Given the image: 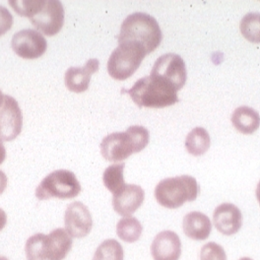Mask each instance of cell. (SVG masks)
Returning a JSON list of instances; mask_svg holds the SVG:
<instances>
[{
	"instance_id": "6da1fadb",
	"label": "cell",
	"mask_w": 260,
	"mask_h": 260,
	"mask_svg": "<svg viewBox=\"0 0 260 260\" xmlns=\"http://www.w3.org/2000/svg\"><path fill=\"white\" fill-rule=\"evenodd\" d=\"M150 133L141 125H133L125 132H114L101 142L102 156L109 162H121L134 153L141 152L148 145Z\"/></svg>"
},
{
	"instance_id": "7a4b0ae2",
	"label": "cell",
	"mask_w": 260,
	"mask_h": 260,
	"mask_svg": "<svg viewBox=\"0 0 260 260\" xmlns=\"http://www.w3.org/2000/svg\"><path fill=\"white\" fill-rule=\"evenodd\" d=\"M128 93L139 108L162 109L179 102L178 91L162 78L154 75L145 76L132 86Z\"/></svg>"
},
{
	"instance_id": "3957f363",
	"label": "cell",
	"mask_w": 260,
	"mask_h": 260,
	"mask_svg": "<svg viewBox=\"0 0 260 260\" xmlns=\"http://www.w3.org/2000/svg\"><path fill=\"white\" fill-rule=\"evenodd\" d=\"M162 39V31L157 20L147 13L136 12L130 14L122 22L118 44L123 42L138 43L148 54L161 45Z\"/></svg>"
},
{
	"instance_id": "277c9868",
	"label": "cell",
	"mask_w": 260,
	"mask_h": 260,
	"mask_svg": "<svg viewBox=\"0 0 260 260\" xmlns=\"http://www.w3.org/2000/svg\"><path fill=\"white\" fill-rule=\"evenodd\" d=\"M72 238L64 229H55L49 235L36 234L25 244L27 260H63L72 248Z\"/></svg>"
},
{
	"instance_id": "5b68a950",
	"label": "cell",
	"mask_w": 260,
	"mask_h": 260,
	"mask_svg": "<svg viewBox=\"0 0 260 260\" xmlns=\"http://www.w3.org/2000/svg\"><path fill=\"white\" fill-rule=\"evenodd\" d=\"M198 194L197 180L186 175L162 179L155 188L157 202L169 209H177L186 201H194Z\"/></svg>"
},
{
	"instance_id": "8992f818",
	"label": "cell",
	"mask_w": 260,
	"mask_h": 260,
	"mask_svg": "<svg viewBox=\"0 0 260 260\" xmlns=\"http://www.w3.org/2000/svg\"><path fill=\"white\" fill-rule=\"evenodd\" d=\"M146 54L145 49L138 43H120L108 61L110 76L119 81L128 79L139 68Z\"/></svg>"
},
{
	"instance_id": "52a82bcc",
	"label": "cell",
	"mask_w": 260,
	"mask_h": 260,
	"mask_svg": "<svg viewBox=\"0 0 260 260\" xmlns=\"http://www.w3.org/2000/svg\"><path fill=\"white\" fill-rule=\"evenodd\" d=\"M80 192L81 185L75 174L68 170H57L41 181L36 189V196L39 200L72 199Z\"/></svg>"
},
{
	"instance_id": "ba28073f",
	"label": "cell",
	"mask_w": 260,
	"mask_h": 260,
	"mask_svg": "<svg viewBox=\"0 0 260 260\" xmlns=\"http://www.w3.org/2000/svg\"><path fill=\"white\" fill-rule=\"evenodd\" d=\"M170 83L177 91L184 86L187 73L182 57L176 53H167L160 56L151 70V74Z\"/></svg>"
},
{
	"instance_id": "9c48e42d",
	"label": "cell",
	"mask_w": 260,
	"mask_h": 260,
	"mask_svg": "<svg viewBox=\"0 0 260 260\" xmlns=\"http://www.w3.org/2000/svg\"><path fill=\"white\" fill-rule=\"evenodd\" d=\"M38 31L52 37L62 29L64 24V8L58 0H46L43 8L31 19Z\"/></svg>"
},
{
	"instance_id": "30bf717a",
	"label": "cell",
	"mask_w": 260,
	"mask_h": 260,
	"mask_svg": "<svg viewBox=\"0 0 260 260\" xmlns=\"http://www.w3.org/2000/svg\"><path fill=\"white\" fill-rule=\"evenodd\" d=\"M11 46L17 55L25 59L39 58L48 49L45 37L32 29H25L16 32L12 38Z\"/></svg>"
},
{
	"instance_id": "8fae6325",
	"label": "cell",
	"mask_w": 260,
	"mask_h": 260,
	"mask_svg": "<svg viewBox=\"0 0 260 260\" xmlns=\"http://www.w3.org/2000/svg\"><path fill=\"white\" fill-rule=\"evenodd\" d=\"M22 126L23 115L16 100L5 95L3 106L0 110V140H14L21 133Z\"/></svg>"
},
{
	"instance_id": "7c38bea8",
	"label": "cell",
	"mask_w": 260,
	"mask_h": 260,
	"mask_svg": "<svg viewBox=\"0 0 260 260\" xmlns=\"http://www.w3.org/2000/svg\"><path fill=\"white\" fill-rule=\"evenodd\" d=\"M65 231L71 238L87 237L93 228V219L89 209L80 201L69 204L64 215Z\"/></svg>"
},
{
	"instance_id": "4fadbf2b",
	"label": "cell",
	"mask_w": 260,
	"mask_h": 260,
	"mask_svg": "<svg viewBox=\"0 0 260 260\" xmlns=\"http://www.w3.org/2000/svg\"><path fill=\"white\" fill-rule=\"evenodd\" d=\"M154 260H179L181 255V242L179 235L173 231L159 233L151 244Z\"/></svg>"
},
{
	"instance_id": "5bb4252c",
	"label": "cell",
	"mask_w": 260,
	"mask_h": 260,
	"mask_svg": "<svg viewBox=\"0 0 260 260\" xmlns=\"http://www.w3.org/2000/svg\"><path fill=\"white\" fill-rule=\"evenodd\" d=\"M215 228L225 236L237 234L243 226V214L232 203H223L213 213Z\"/></svg>"
},
{
	"instance_id": "9a60e30c",
	"label": "cell",
	"mask_w": 260,
	"mask_h": 260,
	"mask_svg": "<svg viewBox=\"0 0 260 260\" xmlns=\"http://www.w3.org/2000/svg\"><path fill=\"white\" fill-rule=\"evenodd\" d=\"M145 199L143 188L136 184H125L121 191L114 195L113 206L114 211L122 217H130L140 208Z\"/></svg>"
},
{
	"instance_id": "2e32d148",
	"label": "cell",
	"mask_w": 260,
	"mask_h": 260,
	"mask_svg": "<svg viewBox=\"0 0 260 260\" xmlns=\"http://www.w3.org/2000/svg\"><path fill=\"white\" fill-rule=\"evenodd\" d=\"M97 58L89 59L82 67H70L65 72V85L74 93H83L88 90L91 76L99 70Z\"/></svg>"
},
{
	"instance_id": "e0dca14e",
	"label": "cell",
	"mask_w": 260,
	"mask_h": 260,
	"mask_svg": "<svg viewBox=\"0 0 260 260\" xmlns=\"http://www.w3.org/2000/svg\"><path fill=\"white\" fill-rule=\"evenodd\" d=\"M183 233L194 241H205L211 234L212 223L208 216L201 212H189L182 221Z\"/></svg>"
},
{
	"instance_id": "ac0fdd59",
	"label": "cell",
	"mask_w": 260,
	"mask_h": 260,
	"mask_svg": "<svg viewBox=\"0 0 260 260\" xmlns=\"http://www.w3.org/2000/svg\"><path fill=\"white\" fill-rule=\"evenodd\" d=\"M231 120L235 128L244 134H251L260 126L259 114L246 106L235 110Z\"/></svg>"
},
{
	"instance_id": "d6986e66",
	"label": "cell",
	"mask_w": 260,
	"mask_h": 260,
	"mask_svg": "<svg viewBox=\"0 0 260 260\" xmlns=\"http://www.w3.org/2000/svg\"><path fill=\"white\" fill-rule=\"evenodd\" d=\"M210 143L208 131L203 127H195L186 136L185 148L190 155L198 157L208 151Z\"/></svg>"
},
{
	"instance_id": "ffe728a7",
	"label": "cell",
	"mask_w": 260,
	"mask_h": 260,
	"mask_svg": "<svg viewBox=\"0 0 260 260\" xmlns=\"http://www.w3.org/2000/svg\"><path fill=\"white\" fill-rule=\"evenodd\" d=\"M143 232L141 223L135 217H124L116 225V234L118 238L128 244L137 242Z\"/></svg>"
},
{
	"instance_id": "44dd1931",
	"label": "cell",
	"mask_w": 260,
	"mask_h": 260,
	"mask_svg": "<svg viewBox=\"0 0 260 260\" xmlns=\"http://www.w3.org/2000/svg\"><path fill=\"white\" fill-rule=\"evenodd\" d=\"M124 164H114L109 166L103 175V181L105 186L109 189L110 192L113 195L117 194L122 188L125 186L123 171H124Z\"/></svg>"
},
{
	"instance_id": "7402d4cb",
	"label": "cell",
	"mask_w": 260,
	"mask_h": 260,
	"mask_svg": "<svg viewBox=\"0 0 260 260\" xmlns=\"http://www.w3.org/2000/svg\"><path fill=\"white\" fill-rule=\"evenodd\" d=\"M92 260H124V251L116 240H106L98 246Z\"/></svg>"
},
{
	"instance_id": "603a6c76",
	"label": "cell",
	"mask_w": 260,
	"mask_h": 260,
	"mask_svg": "<svg viewBox=\"0 0 260 260\" xmlns=\"http://www.w3.org/2000/svg\"><path fill=\"white\" fill-rule=\"evenodd\" d=\"M240 29L245 40L260 44V13H248L241 21Z\"/></svg>"
},
{
	"instance_id": "cb8c5ba5",
	"label": "cell",
	"mask_w": 260,
	"mask_h": 260,
	"mask_svg": "<svg viewBox=\"0 0 260 260\" xmlns=\"http://www.w3.org/2000/svg\"><path fill=\"white\" fill-rule=\"evenodd\" d=\"M46 0H22V1H9L10 6L19 15L32 18L43 8Z\"/></svg>"
},
{
	"instance_id": "d4e9b609",
	"label": "cell",
	"mask_w": 260,
	"mask_h": 260,
	"mask_svg": "<svg viewBox=\"0 0 260 260\" xmlns=\"http://www.w3.org/2000/svg\"><path fill=\"white\" fill-rule=\"evenodd\" d=\"M200 260H227V254L222 245L210 242L202 246Z\"/></svg>"
},
{
	"instance_id": "484cf974",
	"label": "cell",
	"mask_w": 260,
	"mask_h": 260,
	"mask_svg": "<svg viewBox=\"0 0 260 260\" xmlns=\"http://www.w3.org/2000/svg\"><path fill=\"white\" fill-rule=\"evenodd\" d=\"M13 24V16L7 8L0 5V37L8 32Z\"/></svg>"
},
{
	"instance_id": "4316f807",
	"label": "cell",
	"mask_w": 260,
	"mask_h": 260,
	"mask_svg": "<svg viewBox=\"0 0 260 260\" xmlns=\"http://www.w3.org/2000/svg\"><path fill=\"white\" fill-rule=\"evenodd\" d=\"M7 181H8V179H7L6 174H4V172L0 170V195L2 194L4 192V190L6 189Z\"/></svg>"
},
{
	"instance_id": "83f0119b",
	"label": "cell",
	"mask_w": 260,
	"mask_h": 260,
	"mask_svg": "<svg viewBox=\"0 0 260 260\" xmlns=\"http://www.w3.org/2000/svg\"><path fill=\"white\" fill-rule=\"evenodd\" d=\"M7 224V216H6V213L0 208V232L5 228Z\"/></svg>"
},
{
	"instance_id": "f1b7e54d",
	"label": "cell",
	"mask_w": 260,
	"mask_h": 260,
	"mask_svg": "<svg viewBox=\"0 0 260 260\" xmlns=\"http://www.w3.org/2000/svg\"><path fill=\"white\" fill-rule=\"evenodd\" d=\"M5 159H6V149L0 140V165L5 161Z\"/></svg>"
},
{
	"instance_id": "f546056e",
	"label": "cell",
	"mask_w": 260,
	"mask_h": 260,
	"mask_svg": "<svg viewBox=\"0 0 260 260\" xmlns=\"http://www.w3.org/2000/svg\"><path fill=\"white\" fill-rule=\"evenodd\" d=\"M256 198H257V200H258V202H259L260 204V181L258 182V184H257V187H256Z\"/></svg>"
},
{
	"instance_id": "4dcf8cb0",
	"label": "cell",
	"mask_w": 260,
	"mask_h": 260,
	"mask_svg": "<svg viewBox=\"0 0 260 260\" xmlns=\"http://www.w3.org/2000/svg\"><path fill=\"white\" fill-rule=\"evenodd\" d=\"M0 260H9L7 257H5V256H3V255H0Z\"/></svg>"
},
{
	"instance_id": "1f68e13d",
	"label": "cell",
	"mask_w": 260,
	"mask_h": 260,
	"mask_svg": "<svg viewBox=\"0 0 260 260\" xmlns=\"http://www.w3.org/2000/svg\"><path fill=\"white\" fill-rule=\"evenodd\" d=\"M239 260H252L251 258H249V257H242L241 259Z\"/></svg>"
},
{
	"instance_id": "d6a6232c",
	"label": "cell",
	"mask_w": 260,
	"mask_h": 260,
	"mask_svg": "<svg viewBox=\"0 0 260 260\" xmlns=\"http://www.w3.org/2000/svg\"><path fill=\"white\" fill-rule=\"evenodd\" d=\"M1 95H3V94H2V92H1V90H0V96H1Z\"/></svg>"
}]
</instances>
